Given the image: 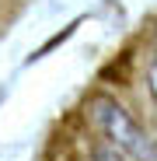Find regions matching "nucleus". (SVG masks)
<instances>
[{
  "instance_id": "f257e3e1",
  "label": "nucleus",
  "mask_w": 157,
  "mask_h": 161,
  "mask_svg": "<svg viewBox=\"0 0 157 161\" xmlns=\"http://www.w3.org/2000/svg\"><path fill=\"white\" fill-rule=\"evenodd\" d=\"M91 119L101 130V137L108 140V147L122 151L126 158H133V161H150L154 158L157 144L150 140V133L129 116L115 98H108V95L91 98Z\"/></svg>"
},
{
  "instance_id": "f03ea898",
  "label": "nucleus",
  "mask_w": 157,
  "mask_h": 161,
  "mask_svg": "<svg viewBox=\"0 0 157 161\" xmlns=\"http://www.w3.org/2000/svg\"><path fill=\"white\" fill-rule=\"evenodd\" d=\"M91 161H126V154H122V151H115V147H94Z\"/></svg>"
},
{
  "instance_id": "7ed1b4c3",
  "label": "nucleus",
  "mask_w": 157,
  "mask_h": 161,
  "mask_svg": "<svg viewBox=\"0 0 157 161\" xmlns=\"http://www.w3.org/2000/svg\"><path fill=\"white\" fill-rule=\"evenodd\" d=\"M147 91H150V98L157 102V53H154V60H150V67H147Z\"/></svg>"
}]
</instances>
